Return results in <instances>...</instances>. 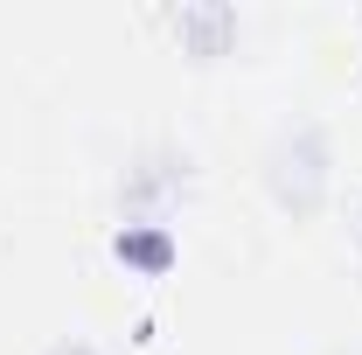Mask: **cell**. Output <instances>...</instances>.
<instances>
[{
  "label": "cell",
  "instance_id": "cell-1",
  "mask_svg": "<svg viewBox=\"0 0 362 355\" xmlns=\"http://www.w3.org/2000/svg\"><path fill=\"white\" fill-rule=\"evenodd\" d=\"M119 251H133V258H146V265H160V258H168V244H160V237H119Z\"/></svg>",
  "mask_w": 362,
  "mask_h": 355
}]
</instances>
